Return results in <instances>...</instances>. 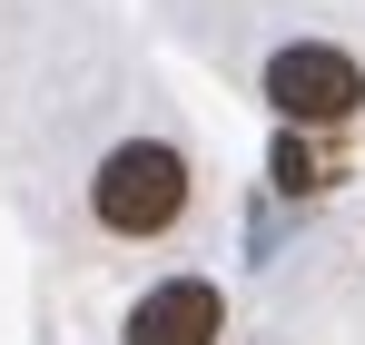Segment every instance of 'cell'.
<instances>
[{"label":"cell","mask_w":365,"mask_h":345,"mask_svg":"<svg viewBox=\"0 0 365 345\" xmlns=\"http://www.w3.org/2000/svg\"><path fill=\"white\" fill-rule=\"evenodd\" d=\"M89 207H99L109 237H158V227H178V207H187V158L168 148V138H119V148L99 158V177H89Z\"/></svg>","instance_id":"obj_1"},{"label":"cell","mask_w":365,"mask_h":345,"mask_svg":"<svg viewBox=\"0 0 365 345\" xmlns=\"http://www.w3.org/2000/svg\"><path fill=\"white\" fill-rule=\"evenodd\" d=\"M267 99H277L287 128H336V118L365 109V69L346 50H326V40H287L267 59Z\"/></svg>","instance_id":"obj_2"},{"label":"cell","mask_w":365,"mask_h":345,"mask_svg":"<svg viewBox=\"0 0 365 345\" xmlns=\"http://www.w3.org/2000/svg\"><path fill=\"white\" fill-rule=\"evenodd\" d=\"M217 326H227V306L207 277H168L128 306V345H217Z\"/></svg>","instance_id":"obj_3"},{"label":"cell","mask_w":365,"mask_h":345,"mask_svg":"<svg viewBox=\"0 0 365 345\" xmlns=\"http://www.w3.org/2000/svg\"><path fill=\"white\" fill-rule=\"evenodd\" d=\"M277 187H287V197H297V187H326V168H316V148H306L297 128L277 138Z\"/></svg>","instance_id":"obj_4"}]
</instances>
